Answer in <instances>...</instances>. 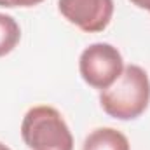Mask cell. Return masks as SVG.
<instances>
[{
    "label": "cell",
    "mask_w": 150,
    "mask_h": 150,
    "mask_svg": "<svg viewBox=\"0 0 150 150\" xmlns=\"http://www.w3.org/2000/svg\"><path fill=\"white\" fill-rule=\"evenodd\" d=\"M21 138L32 150H74V136L54 107L30 108L21 122Z\"/></svg>",
    "instance_id": "cell-2"
},
{
    "label": "cell",
    "mask_w": 150,
    "mask_h": 150,
    "mask_svg": "<svg viewBox=\"0 0 150 150\" xmlns=\"http://www.w3.org/2000/svg\"><path fill=\"white\" fill-rule=\"evenodd\" d=\"M21 38V28L12 16L0 12V58L14 51Z\"/></svg>",
    "instance_id": "cell-6"
},
{
    "label": "cell",
    "mask_w": 150,
    "mask_h": 150,
    "mask_svg": "<svg viewBox=\"0 0 150 150\" xmlns=\"http://www.w3.org/2000/svg\"><path fill=\"white\" fill-rule=\"evenodd\" d=\"M131 4H134L136 7L145 9V11H149L150 12V0H131Z\"/></svg>",
    "instance_id": "cell-8"
},
{
    "label": "cell",
    "mask_w": 150,
    "mask_h": 150,
    "mask_svg": "<svg viewBox=\"0 0 150 150\" xmlns=\"http://www.w3.org/2000/svg\"><path fill=\"white\" fill-rule=\"evenodd\" d=\"M79 70L86 84L94 89H107L124 70L122 54L112 44L96 42L86 47L79 59Z\"/></svg>",
    "instance_id": "cell-3"
},
{
    "label": "cell",
    "mask_w": 150,
    "mask_h": 150,
    "mask_svg": "<svg viewBox=\"0 0 150 150\" xmlns=\"http://www.w3.org/2000/svg\"><path fill=\"white\" fill-rule=\"evenodd\" d=\"M63 18L87 33L103 32L113 16V0H58Z\"/></svg>",
    "instance_id": "cell-4"
},
{
    "label": "cell",
    "mask_w": 150,
    "mask_h": 150,
    "mask_svg": "<svg viewBox=\"0 0 150 150\" xmlns=\"http://www.w3.org/2000/svg\"><path fill=\"white\" fill-rule=\"evenodd\" d=\"M150 103V79L138 65L124 67L120 77L100 93L103 112L119 120H133L147 110Z\"/></svg>",
    "instance_id": "cell-1"
},
{
    "label": "cell",
    "mask_w": 150,
    "mask_h": 150,
    "mask_svg": "<svg viewBox=\"0 0 150 150\" xmlns=\"http://www.w3.org/2000/svg\"><path fill=\"white\" fill-rule=\"evenodd\" d=\"M44 0H0V7H33Z\"/></svg>",
    "instance_id": "cell-7"
},
{
    "label": "cell",
    "mask_w": 150,
    "mask_h": 150,
    "mask_svg": "<svg viewBox=\"0 0 150 150\" xmlns=\"http://www.w3.org/2000/svg\"><path fill=\"white\" fill-rule=\"evenodd\" d=\"M0 150H11L7 145H4V143H0Z\"/></svg>",
    "instance_id": "cell-9"
},
{
    "label": "cell",
    "mask_w": 150,
    "mask_h": 150,
    "mask_svg": "<svg viewBox=\"0 0 150 150\" xmlns=\"http://www.w3.org/2000/svg\"><path fill=\"white\" fill-rule=\"evenodd\" d=\"M82 150H131L126 134L113 127H98L87 134Z\"/></svg>",
    "instance_id": "cell-5"
}]
</instances>
